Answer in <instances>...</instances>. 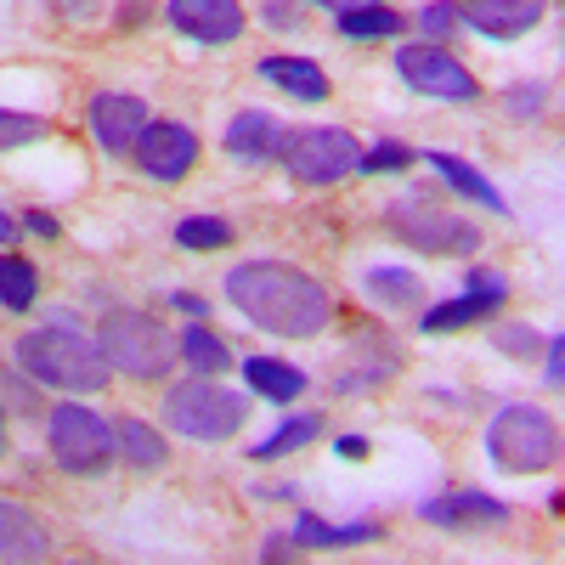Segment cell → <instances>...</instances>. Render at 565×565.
I'll return each instance as SVG.
<instances>
[{
	"instance_id": "obj_1",
	"label": "cell",
	"mask_w": 565,
	"mask_h": 565,
	"mask_svg": "<svg viewBox=\"0 0 565 565\" xmlns=\"http://www.w3.org/2000/svg\"><path fill=\"white\" fill-rule=\"evenodd\" d=\"M226 300L238 306L260 334L317 340L334 322V295L295 260H244L226 271Z\"/></svg>"
},
{
	"instance_id": "obj_2",
	"label": "cell",
	"mask_w": 565,
	"mask_h": 565,
	"mask_svg": "<svg viewBox=\"0 0 565 565\" xmlns=\"http://www.w3.org/2000/svg\"><path fill=\"white\" fill-rule=\"evenodd\" d=\"M12 356L34 385H52V391H68V396H97L114 380L103 345L85 340L79 328H63V322L57 328H29L12 345Z\"/></svg>"
},
{
	"instance_id": "obj_3",
	"label": "cell",
	"mask_w": 565,
	"mask_h": 565,
	"mask_svg": "<svg viewBox=\"0 0 565 565\" xmlns=\"http://www.w3.org/2000/svg\"><path fill=\"white\" fill-rule=\"evenodd\" d=\"M244 418H249V396L215 385L210 373L164 391V424L186 441H226V436L244 430Z\"/></svg>"
},
{
	"instance_id": "obj_4",
	"label": "cell",
	"mask_w": 565,
	"mask_h": 565,
	"mask_svg": "<svg viewBox=\"0 0 565 565\" xmlns=\"http://www.w3.org/2000/svg\"><path fill=\"white\" fill-rule=\"evenodd\" d=\"M103 356L114 373H130V380H164V373L181 362V340L148 311H114L97 334Z\"/></svg>"
},
{
	"instance_id": "obj_5",
	"label": "cell",
	"mask_w": 565,
	"mask_h": 565,
	"mask_svg": "<svg viewBox=\"0 0 565 565\" xmlns=\"http://www.w3.org/2000/svg\"><path fill=\"white\" fill-rule=\"evenodd\" d=\"M487 458L498 469H509V476H543L559 458V424L543 407L514 402L487 424Z\"/></svg>"
},
{
	"instance_id": "obj_6",
	"label": "cell",
	"mask_w": 565,
	"mask_h": 565,
	"mask_svg": "<svg viewBox=\"0 0 565 565\" xmlns=\"http://www.w3.org/2000/svg\"><path fill=\"white\" fill-rule=\"evenodd\" d=\"M356 136L345 125H300V130H282V170H289L300 186H334L356 170Z\"/></svg>"
},
{
	"instance_id": "obj_7",
	"label": "cell",
	"mask_w": 565,
	"mask_h": 565,
	"mask_svg": "<svg viewBox=\"0 0 565 565\" xmlns=\"http://www.w3.org/2000/svg\"><path fill=\"white\" fill-rule=\"evenodd\" d=\"M45 436H52V458L68 476H103V469L119 458L114 452V424L97 413V407H79V402H63L45 418Z\"/></svg>"
},
{
	"instance_id": "obj_8",
	"label": "cell",
	"mask_w": 565,
	"mask_h": 565,
	"mask_svg": "<svg viewBox=\"0 0 565 565\" xmlns=\"http://www.w3.org/2000/svg\"><path fill=\"white\" fill-rule=\"evenodd\" d=\"M385 221H391V232H396L407 249L436 255V260H447V255H476V249H481V226H469L463 215H452V210H441V204H430V199H396V204L385 210Z\"/></svg>"
},
{
	"instance_id": "obj_9",
	"label": "cell",
	"mask_w": 565,
	"mask_h": 565,
	"mask_svg": "<svg viewBox=\"0 0 565 565\" xmlns=\"http://www.w3.org/2000/svg\"><path fill=\"white\" fill-rule=\"evenodd\" d=\"M396 74L407 79V90L436 103H481V79L469 74L452 52H441L436 40L424 45H396Z\"/></svg>"
},
{
	"instance_id": "obj_10",
	"label": "cell",
	"mask_w": 565,
	"mask_h": 565,
	"mask_svg": "<svg viewBox=\"0 0 565 565\" xmlns=\"http://www.w3.org/2000/svg\"><path fill=\"white\" fill-rule=\"evenodd\" d=\"M130 153H136V170H141V175L181 181L186 170L199 164V130L181 125V119H148Z\"/></svg>"
},
{
	"instance_id": "obj_11",
	"label": "cell",
	"mask_w": 565,
	"mask_h": 565,
	"mask_svg": "<svg viewBox=\"0 0 565 565\" xmlns=\"http://www.w3.org/2000/svg\"><path fill=\"white\" fill-rule=\"evenodd\" d=\"M503 300H509L503 271L476 266V271H463V295H458V300L430 306V311L418 317V328H424V334H452V328H469V322H481V317H498V311H503Z\"/></svg>"
},
{
	"instance_id": "obj_12",
	"label": "cell",
	"mask_w": 565,
	"mask_h": 565,
	"mask_svg": "<svg viewBox=\"0 0 565 565\" xmlns=\"http://www.w3.org/2000/svg\"><path fill=\"white\" fill-rule=\"evenodd\" d=\"M164 18L175 34L199 45H232L244 34V0H164Z\"/></svg>"
},
{
	"instance_id": "obj_13",
	"label": "cell",
	"mask_w": 565,
	"mask_h": 565,
	"mask_svg": "<svg viewBox=\"0 0 565 565\" xmlns=\"http://www.w3.org/2000/svg\"><path fill=\"white\" fill-rule=\"evenodd\" d=\"M148 119H153L148 103L130 97V90H103V97L90 103V136H97L103 153H130Z\"/></svg>"
},
{
	"instance_id": "obj_14",
	"label": "cell",
	"mask_w": 565,
	"mask_h": 565,
	"mask_svg": "<svg viewBox=\"0 0 565 565\" xmlns=\"http://www.w3.org/2000/svg\"><path fill=\"white\" fill-rule=\"evenodd\" d=\"M543 7L548 0H463L458 23H469L487 40H514V34H532L543 23Z\"/></svg>"
},
{
	"instance_id": "obj_15",
	"label": "cell",
	"mask_w": 565,
	"mask_h": 565,
	"mask_svg": "<svg viewBox=\"0 0 565 565\" xmlns=\"http://www.w3.org/2000/svg\"><path fill=\"white\" fill-rule=\"evenodd\" d=\"M418 514H424L430 526L487 532V526H503V521H509V503H503V498H487V492H447V498H430Z\"/></svg>"
},
{
	"instance_id": "obj_16",
	"label": "cell",
	"mask_w": 565,
	"mask_h": 565,
	"mask_svg": "<svg viewBox=\"0 0 565 565\" xmlns=\"http://www.w3.org/2000/svg\"><path fill=\"white\" fill-rule=\"evenodd\" d=\"M277 148H282V119L266 114V108H244L226 125V153L238 164H271Z\"/></svg>"
},
{
	"instance_id": "obj_17",
	"label": "cell",
	"mask_w": 565,
	"mask_h": 565,
	"mask_svg": "<svg viewBox=\"0 0 565 565\" xmlns=\"http://www.w3.org/2000/svg\"><path fill=\"white\" fill-rule=\"evenodd\" d=\"M0 559H52V532L7 498H0Z\"/></svg>"
},
{
	"instance_id": "obj_18",
	"label": "cell",
	"mask_w": 565,
	"mask_h": 565,
	"mask_svg": "<svg viewBox=\"0 0 565 565\" xmlns=\"http://www.w3.org/2000/svg\"><path fill=\"white\" fill-rule=\"evenodd\" d=\"M260 79L277 85V90H289L295 103H322V97H334V85H328V74L306 57H260Z\"/></svg>"
},
{
	"instance_id": "obj_19",
	"label": "cell",
	"mask_w": 565,
	"mask_h": 565,
	"mask_svg": "<svg viewBox=\"0 0 565 565\" xmlns=\"http://www.w3.org/2000/svg\"><path fill=\"white\" fill-rule=\"evenodd\" d=\"M114 452H119L130 469H141V476H153V469H164V458H170L164 436L153 430L148 418H136V413H125V418L114 424Z\"/></svg>"
},
{
	"instance_id": "obj_20",
	"label": "cell",
	"mask_w": 565,
	"mask_h": 565,
	"mask_svg": "<svg viewBox=\"0 0 565 565\" xmlns=\"http://www.w3.org/2000/svg\"><path fill=\"white\" fill-rule=\"evenodd\" d=\"M289 537H295V548H356V543H380V537H385V526H380V521L328 526L322 514H300Z\"/></svg>"
},
{
	"instance_id": "obj_21",
	"label": "cell",
	"mask_w": 565,
	"mask_h": 565,
	"mask_svg": "<svg viewBox=\"0 0 565 565\" xmlns=\"http://www.w3.org/2000/svg\"><path fill=\"white\" fill-rule=\"evenodd\" d=\"M430 170L452 186V193L476 199V204H481V210H492V215H509V199L498 193V186H492L476 164H463V159H452V153H430Z\"/></svg>"
},
{
	"instance_id": "obj_22",
	"label": "cell",
	"mask_w": 565,
	"mask_h": 565,
	"mask_svg": "<svg viewBox=\"0 0 565 565\" xmlns=\"http://www.w3.org/2000/svg\"><path fill=\"white\" fill-rule=\"evenodd\" d=\"M244 380H249L255 396H271L277 407L306 396V373L289 367V362H277V356H244Z\"/></svg>"
},
{
	"instance_id": "obj_23",
	"label": "cell",
	"mask_w": 565,
	"mask_h": 565,
	"mask_svg": "<svg viewBox=\"0 0 565 565\" xmlns=\"http://www.w3.org/2000/svg\"><path fill=\"white\" fill-rule=\"evenodd\" d=\"M322 436V413H300V418H282L277 430L266 436V441H255L249 447V458H260V463H277V458H289V452H300V447H311Z\"/></svg>"
},
{
	"instance_id": "obj_24",
	"label": "cell",
	"mask_w": 565,
	"mask_h": 565,
	"mask_svg": "<svg viewBox=\"0 0 565 565\" xmlns=\"http://www.w3.org/2000/svg\"><path fill=\"white\" fill-rule=\"evenodd\" d=\"M362 289L380 300V306H391V311H413V306L424 300V282L407 277L402 266H373V271H362Z\"/></svg>"
},
{
	"instance_id": "obj_25",
	"label": "cell",
	"mask_w": 565,
	"mask_h": 565,
	"mask_svg": "<svg viewBox=\"0 0 565 565\" xmlns=\"http://www.w3.org/2000/svg\"><path fill=\"white\" fill-rule=\"evenodd\" d=\"M340 18V34L345 40H402L407 34V18L391 12L385 0L380 7H351V12H334Z\"/></svg>"
},
{
	"instance_id": "obj_26",
	"label": "cell",
	"mask_w": 565,
	"mask_h": 565,
	"mask_svg": "<svg viewBox=\"0 0 565 565\" xmlns=\"http://www.w3.org/2000/svg\"><path fill=\"white\" fill-rule=\"evenodd\" d=\"M181 362L193 367V373H226L232 367V345L221 340V334H210L204 322H193L181 334Z\"/></svg>"
},
{
	"instance_id": "obj_27",
	"label": "cell",
	"mask_w": 565,
	"mask_h": 565,
	"mask_svg": "<svg viewBox=\"0 0 565 565\" xmlns=\"http://www.w3.org/2000/svg\"><path fill=\"white\" fill-rule=\"evenodd\" d=\"M34 295H40V271H34V260H23V255H0V306H7V311H34Z\"/></svg>"
},
{
	"instance_id": "obj_28",
	"label": "cell",
	"mask_w": 565,
	"mask_h": 565,
	"mask_svg": "<svg viewBox=\"0 0 565 565\" xmlns=\"http://www.w3.org/2000/svg\"><path fill=\"white\" fill-rule=\"evenodd\" d=\"M232 238H238V226H232L226 215H186V221H175V244L193 249V255L226 249Z\"/></svg>"
},
{
	"instance_id": "obj_29",
	"label": "cell",
	"mask_w": 565,
	"mask_h": 565,
	"mask_svg": "<svg viewBox=\"0 0 565 565\" xmlns=\"http://www.w3.org/2000/svg\"><path fill=\"white\" fill-rule=\"evenodd\" d=\"M45 136H52V125H45V119L0 108V153H12V148H34V141H45Z\"/></svg>"
},
{
	"instance_id": "obj_30",
	"label": "cell",
	"mask_w": 565,
	"mask_h": 565,
	"mask_svg": "<svg viewBox=\"0 0 565 565\" xmlns=\"http://www.w3.org/2000/svg\"><path fill=\"white\" fill-rule=\"evenodd\" d=\"M413 148L407 141H380V148H367V153H356V170L362 175H396V170H413Z\"/></svg>"
},
{
	"instance_id": "obj_31",
	"label": "cell",
	"mask_w": 565,
	"mask_h": 565,
	"mask_svg": "<svg viewBox=\"0 0 565 565\" xmlns=\"http://www.w3.org/2000/svg\"><path fill=\"white\" fill-rule=\"evenodd\" d=\"M492 345L509 351V356H521V362L543 356V334H537V328H526V322H498L492 328Z\"/></svg>"
},
{
	"instance_id": "obj_32",
	"label": "cell",
	"mask_w": 565,
	"mask_h": 565,
	"mask_svg": "<svg viewBox=\"0 0 565 565\" xmlns=\"http://www.w3.org/2000/svg\"><path fill=\"white\" fill-rule=\"evenodd\" d=\"M503 103H509V114H514V119H537V114L548 108V85H514Z\"/></svg>"
},
{
	"instance_id": "obj_33",
	"label": "cell",
	"mask_w": 565,
	"mask_h": 565,
	"mask_svg": "<svg viewBox=\"0 0 565 565\" xmlns=\"http://www.w3.org/2000/svg\"><path fill=\"white\" fill-rule=\"evenodd\" d=\"M418 29L430 34V40L452 34V29H458V7H452V0H436V7H424V12H418Z\"/></svg>"
},
{
	"instance_id": "obj_34",
	"label": "cell",
	"mask_w": 565,
	"mask_h": 565,
	"mask_svg": "<svg viewBox=\"0 0 565 565\" xmlns=\"http://www.w3.org/2000/svg\"><path fill=\"white\" fill-rule=\"evenodd\" d=\"M260 23H266V29H295L300 12L289 7V0H266V7H260Z\"/></svg>"
},
{
	"instance_id": "obj_35",
	"label": "cell",
	"mask_w": 565,
	"mask_h": 565,
	"mask_svg": "<svg viewBox=\"0 0 565 565\" xmlns=\"http://www.w3.org/2000/svg\"><path fill=\"white\" fill-rule=\"evenodd\" d=\"M543 356H548V362H543V373H548V385L559 391V380H565V340H559V334H548Z\"/></svg>"
},
{
	"instance_id": "obj_36",
	"label": "cell",
	"mask_w": 565,
	"mask_h": 565,
	"mask_svg": "<svg viewBox=\"0 0 565 565\" xmlns=\"http://www.w3.org/2000/svg\"><path fill=\"white\" fill-rule=\"evenodd\" d=\"M23 226L34 232V238H45V244H52V238H57V232H63L52 210H29V215H23Z\"/></svg>"
},
{
	"instance_id": "obj_37",
	"label": "cell",
	"mask_w": 565,
	"mask_h": 565,
	"mask_svg": "<svg viewBox=\"0 0 565 565\" xmlns=\"http://www.w3.org/2000/svg\"><path fill=\"white\" fill-rule=\"evenodd\" d=\"M148 18H153V7H148V0H125V7H119V29H141Z\"/></svg>"
},
{
	"instance_id": "obj_38",
	"label": "cell",
	"mask_w": 565,
	"mask_h": 565,
	"mask_svg": "<svg viewBox=\"0 0 565 565\" xmlns=\"http://www.w3.org/2000/svg\"><path fill=\"white\" fill-rule=\"evenodd\" d=\"M334 452H340L345 463H362L373 447H367V436H340V441H334Z\"/></svg>"
},
{
	"instance_id": "obj_39",
	"label": "cell",
	"mask_w": 565,
	"mask_h": 565,
	"mask_svg": "<svg viewBox=\"0 0 565 565\" xmlns=\"http://www.w3.org/2000/svg\"><path fill=\"white\" fill-rule=\"evenodd\" d=\"M249 498H260V503H289V498H300V487H289V481H282V487H255Z\"/></svg>"
},
{
	"instance_id": "obj_40",
	"label": "cell",
	"mask_w": 565,
	"mask_h": 565,
	"mask_svg": "<svg viewBox=\"0 0 565 565\" xmlns=\"http://www.w3.org/2000/svg\"><path fill=\"white\" fill-rule=\"evenodd\" d=\"M170 306H175V311H186V317H210V306H204L199 295H181V289L170 295Z\"/></svg>"
},
{
	"instance_id": "obj_41",
	"label": "cell",
	"mask_w": 565,
	"mask_h": 565,
	"mask_svg": "<svg viewBox=\"0 0 565 565\" xmlns=\"http://www.w3.org/2000/svg\"><path fill=\"white\" fill-rule=\"evenodd\" d=\"M295 554V537H266V548H260V559H289Z\"/></svg>"
},
{
	"instance_id": "obj_42",
	"label": "cell",
	"mask_w": 565,
	"mask_h": 565,
	"mask_svg": "<svg viewBox=\"0 0 565 565\" xmlns=\"http://www.w3.org/2000/svg\"><path fill=\"white\" fill-rule=\"evenodd\" d=\"M311 7H328V12H351V7H380V0H311Z\"/></svg>"
},
{
	"instance_id": "obj_43",
	"label": "cell",
	"mask_w": 565,
	"mask_h": 565,
	"mask_svg": "<svg viewBox=\"0 0 565 565\" xmlns=\"http://www.w3.org/2000/svg\"><path fill=\"white\" fill-rule=\"evenodd\" d=\"M12 238H18V221H12V215H7V210H0V249H7V244H12Z\"/></svg>"
},
{
	"instance_id": "obj_44",
	"label": "cell",
	"mask_w": 565,
	"mask_h": 565,
	"mask_svg": "<svg viewBox=\"0 0 565 565\" xmlns=\"http://www.w3.org/2000/svg\"><path fill=\"white\" fill-rule=\"evenodd\" d=\"M0 452H7V407H0Z\"/></svg>"
}]
</instances>
